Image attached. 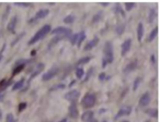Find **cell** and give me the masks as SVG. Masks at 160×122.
<instances>
[{"label": "cell", "instance_id": "obj_23", "mask_svg": "<svg viewBox=\"0 0 160 122\" xmlns=\"http://www.w3.org/2000/svg\"><path fill=\"white\" fill-rule=\"evenodd\" d=\"M83 74H85V70H83L82 68H77V69H76V76H77L78 79H81V77L83 76Z\"/></svg>", "mask_w": 160, "mask_h": 122}, {"label": "cell", "instance_id": "obj_35", "mask_svg": "<svg viewBox=\"0 0 160 122\" xmlns=\"http://www.w3.org/2000/svg\"><path fill=\"white\" fill-rule=\"evenodd\" d=\"M108 79H110V76H106V74H105L104 72H102V73H100V74H99V80H100V81L108 80Z\"/></svg>", "mask_w": 160, "mask_h": 122}, {"label": "cell", "instance_id": "obj_47", "mask_svg": "<svg viewBox=\"0 0 160 122\" xmlns=\"http://www.w3.org/2000/svg\"><path fill=\"white\" fill-rule=\"evenodd\" d=\"M122 122H130V121H127V120H126V121H125V120H124V121H122Z\"/></svg>", "mask_w": 160, "mask_h": 122}, {"label": "cell", "instance_id": "obj_8", "mask_svg": "<svg viewBox=\"0 0 160 122\" xmlns=\"http://www.w3.org/2000/svg\"><path fill=\"white\" fill-rule=\"evenodd\" d=\"M69 117L73 118V119H77L78 118V108L76 102H73V104L69 106Z\"/></svg>", "mask_w": 160, "mask_h": 122}, {"label": "cell", "instance_id": "obj_31", "mask_svg": "<svg viewBox=\"0 0 160 122\" xmlns=\"http://www.w3.org/2000/svg\"><path fill=\"white\" fill-rule=\"evenodd\" d=\"M142 82V77L138 76L137 79L135 80V82H134V84H133V90L136 91L138 88V85H139V83Z\"/></svg>", "mask_w": 160, "mask_h": 122}, {"label": "cell", "instance_id": "obj_6", "mask_svg": "<svg viewBox=\"0 0 160 122\" xmlns=\"http://www.w3.org/2000/svg\"><path fill=\"white\" fill-rule=\"evenodd\" d=\"M79 96H80V93L78 92L77 90H73V91H69L67 94H65V96H64V97H65V99L75 102L76 100L79 98Z\"/></svg>", "mask_w": 160, "mask_h": 122}, {"label": "cell", "instance_id": "obj_26", "mask_svg": "<svg viewBox=\"0 0 160 122\" xmlns=\"http://www.w3.org/2000/svg\"><path fill=\"white\" fill-rule=\"evenodd\" d=\"M86 39V34H85V32H80L79 33V38H78V42H77V44H78V46H81V43L83 42V40Z\"/></svg>", "mask_w": 160, "mask_h": 122}, {"label": "cell", "instance_id": "obj_4", "mask_svg": "<svg viewBox=\"0 0 160 122\" xmlns=\"http://www.w3.org/2000/svg\"><path fill=\"white\" fill-rule=\"evenodd\" d=\"M52 34L54 35H65V36H68L70 37V35H71V30L67 28H63V26H59V28H56L54 30H50Z\"/></svg>", "mask_w": 160, "mask_h": 122}, {"label": "cell", "instance_id": "obj_9", "mask_svg": "<svg viewBox=\"0 0 160 122\" xmlns=\"http://www.w3.org/2000/svg\"><path fill=\"white\" fill-rule=\"evenodd\" d=\"M150 102V94L149 93H145V94L140 97L139 99V106L140 107H146Z\"/></svg>", "mask_w": 160, "mask_h": 122}, {"label": "cell", "instance_id": "obj_11", "mask_svg": "<svg viewBox=\"0 0 160 122\" xmlns=\"http://www.w3.org/2000/svg\"><path fill=\"white\" fill-rule=\"evenodd\" d=\"M64 38H69L68 36H65V35H55L54 37L50 39V46H48V48H50V47H53V46L55 45V44H57L59 40H62V39H64Z\"/></svg>", "mask_w": 160, "mask_h": 122}, {"label": "cell", "instance_id": "obj_46", "mask_svg": "<svg viewBox=\"0 0 160 122\" xmlns=\"http://www.w3.org/2000/svg\"><path fill=\"white\" fill-rule=\"evenodd\" d=\"M3 97V95H1V94H0V99H1V98H2Z\"/></svg>", "mask_w": 160, "mask_h": 122}, {"label": "cell", "instance_id": "obj_14", "mask_svg": "<svg viewBox=\"0 0 160 122\" xmlns=\"http://www.w3.org/2000/svg\"><path fill=\"white\" fill-rule=\"evenodd\" d=\"M48 13H50V10H48V9H41V10H38V12H36V14H35V17H34V20L43 19V17H45Z\"/></svg>", "mask_w": 160, "mask_h": 122}, {"label": "cell", "instance_id": "obj_19", "mask_svg": "<svg viewBox=\"0 0 160 122\" xmlns=\"http://www.w3.org/2000/svg\"><path fill=\"white\" fill-rule=\"evenodd\" d=\"M24 81H25L24 79H21V80H19L17 83H15L14 85H13L12 90H13V91H18V90H20L21 87L23 86V84H24Z\"/></svg>", "mask_w": 160, "mask_h": 122}, {"label": "cell", "instance_id": "obj_42", "mask_svg": "<svg viewBox=\"0 0 160 122\" xmlns=\"http://www.w3.org/2000/svg\"><path fill=\"white\" fill-rule=\"evenodd\" d=\"M89 122H98V120H97V119H94V118H92V119H91Z\"/></svg>", "mask_w": 160, "mask_h": 122}, {"label": "cell", "instance_id": "obj_20", "mask_svg": "<svg viewBox=\"0 0 160 122\" xmlns=\"http://www.w3.org/2000/svg\"><path fill=\"white\" fill-rule=\"evenodd\" d=\"M157 34H158V28L156 26V28H154L151 32H150V35L148 36V42H151V40H153L156 36H157Z\"/></svg>", "mask_w": 160, "mask_h": 122}, {"label": "cell", "instance_id": "obj_32", "mask_svg": "<svg viewBox=\"0 0 160 122\" xmlns=\"http://www.w3.org/2000/svg\"><path fill=\"white\" fill-rule=\"evenodd\" d=\"M6 121L7 122H15V119H14V117H13L12 113H8L7 118H6Z\"/></svg>", "mask_w": 160, "mask_h": 122}, {"label": "cell", "instance_id": "obj_7", "mask_svg": "<svg viewBox=\"0 0 160 122\" xmlns=\"http://www.w3.org/2000/svg\"><path fill=\"white\" fill-rule=\"evenodd\" d=\"M130 112H132V107H130V106H125V107L121 108V109L118 110V115L115 116L114 119L116 120V119H118V118L123 117V116H128V115H130Z\"/></svg>", "mask_w": 160, "mask_h": 122}, {"label": "cell", "instance_id": "obj_33", "mask_svg": "<svg viewBox=\"0 0 160 122\" xmlns=\"http://www.w3.org/2000/svg\"><path fill=\"white\" fill-rule=\"evenodd\" d=\"M124 28H125V26H124V24H121L118 25V28H116V33H118V35H121L123 33V31H124Z\"/></svg>", "mask_w": 160, "mask_h": 122}, {"label": "cell", "instance_id": "obj_37", "mask_svg": "<svg viewBox=\"0 0 160 122\" xmlns=\"http://www.w3.org/2000/svg\"><path fill=\"white\" fill-rule=\"evenodd\" d=\"M25 107H26V102H22V104H20V106H19V111L24 110Z\"/></svg>", "mask_w": 160, "mask_h": 122}, {"label": "cell", "instance_id": "obj_17", "mask_svg": "<svg viewBox=\"0 0 160 122\" xmlns=\"http://www.w3.org/2000/svg\"><path fill=\"white\" fill-rule=\"evenodd\" d=\"M15 24H17V17H13L12 19H11V21L9 22V24H8V31L9 32H14V28H15Z\"/></svg>", "mask_w": 160, "mask_h": 122}, {"label": "cell", "instance_id": "obj_38", "mask_svg": "<svg viewBox=\"0 0 160 122\" xmlns=\"http://www.w3.org/2000/svg\"><path fill=\"white\" fill-rule=\"evenodd\" d=\"M23 35H24V33H22V34H21V35H20V36H19V37H18V38H15V40H14V42H13V43H12V46H13V45H15V43H17V42H18V40L20 39V38H21V37H23Z\"/></svg>", "mask_w": 160, "mask_h": 122}, {"label": "cell", "instance_id": "obj_3", "mask_svg": "<svg viewBox=\"0 0 160 122\" xmlns=\"http://www.w3.org/2000/svg\"><path fill=\"white\" fill-rule=\"evenodd\" d=\"M95 95L93 93H87V94L83 96L82 100H81V104H82L83 108H91L94 106L95 104Z\"/></svg>", "mask_w": 160, "mask_h": 122}, {"label": "cell", "instance_id": "obj_12", "mask_svg": "<svg viewBox=\"0 0 160 122\" xmlns=\"http://www.w3.org/2000/svg\"><path fill=\"white\" fill-rule=\"evenodd\" d=\"M98 43H99V38L94 37L92 40H90V42H88L87 44H86V46H85V48H83V49H85L86 51H88V50H91L93 47H95V46H97Z\"/></svg>", "mask_w": 160, "mask_h": 122}, {"label": "cell", "instance_id": "obj_16", "mask_svg": "<svg viewBox=\"0 0 160 122\" xmlns=\"http://www.w3.org/2000/svg\"><path fill=\"white\" fill-rule=\"evenodd\" d=\"M93 118V112L92 111H86L81 116V120L85 122H89Z\"/></svg>", "mask_w": 160, "mask_h": 122}, {"label": "cell", "instance_id": "obj_48", "mask_svg": "<svg viewBox=\"0 0 160 122\" xmlns=\"http://www.w3.org/2000/svg\"><path fill=\"white\" fill-rule=\"evenodd\" d=\"M102 122H106V120H103V121Z\"/></svg>", "mask_w": 160, "mask_h": 122}, {"label": "cell", "instance_id": "obj_39", "mask_svg": "<svg viewBox=\"0 0 160 122\" xmlns=\"http://www.w3.org/2000/svg\"><path fill=\"white\" fill-rule=\"evenodd\" d=\"M5 48H6V45H3L2 48L0 49V61H1V58H2V52H3V50H5Z\"/></svg>", "mask_w": 160, "mask_h": 122}, {"label": "cell", "instance_id": "obj_25", "mask_svg": "<svg viewBox=\"0 0 160 122\" xmlns=\"http://www.w3.org/2000/svg\"><path fill=\"white\" fill-rule=\"evenodd\" d=\"M91 60V58L90 57H83V58H81V59L79 60L77 62V65H86V63H88L89 61Z\"/></svg>", "mask_w": 160, "mask_h": 122}, {"label": "cell", "instance_id": "obj_29", "mask_svg": "<svg viewBox=\"0 0 160 122\" xmlns=\"http://www.w3.org/2000/svg\"><path fill=\"white\" fill-rule=\"evenodd\" d=\"M135 7H136V3H134V2H126V3H125V9H126V11H130L132 9H134Z\"/></svg>", "mask_w": 160, "mask_h": 122}, {"label": "cell", "instance_id": "obj_18", "mask_svg": "<svg viewBox=\"0 0 160 122\" xmlns=\"http://www.w3.org/2000/svg\"><path fill=\"white\" fill-rule=\"evenodd\" d=\"M143 35H144V25H143V23H138V26H137V37H138V40H142V38H143Z\"/></svg>", "mask_w": 160, "mask_h": 122}, {"label": "cell", "instance_id": "obj_44", "mask_svg": "<svg viewBox=\"0 0 160 122\" xmlns=\"http://www.w3.org/2000/svg\"><path fill=\"white\" fill-rule=\"evenodd\" d=\"M76 83V81H73V82H70V84H69V86H73L74 84Z\"/></svg>", "mask_w": 160, "mask_h": 122}, {"label": "cell", "instance_id": "obj_24", "mask_svg": "<svg viewBox=\"0 0 160 122\" xmlns=\"http://www.w3.org/2000/svg\"><path fill=\"white\" fill-rule=\"evenodd\" d=\"M156 15H157V11H156V9H151V10L149 11V22H153V21L155 20Z\"/></svg>", "mask_w": 160, "mask_h": 122}, {"label": "cell", "instance_id": "obj_10", "mask_svg": "<svg viewBox=\"0 0 160 122\" xmlns=\"http://www.w3.org/2000/svg\"><path fill=\"white\" fill-rule=\"evenodd\" d=\"M130 46H132V39H126L125 42L122 44V56H125L130 49Z\"/></svg>", "mask_w": 160, "mask_h": 122}, {"label": "cell", "instance_id": "obj_36", "mask_svg": "<svg viewBox=\"0 0 160 122\" xmlns=\"http://www.w3.org/2000/svg\"><path fill=\"white\" fill-rule=\"evenodd\" d=\"M92 73H93V69H92V68H91V69L89 70V72H88V74H87V76H86V79H85V80H83V82H86V81L89 80V76H90V75L92 74Z\"/></svg>", "mask_w": 160, "mask_h": 122}, {"label": "cell", "instance_id": "obj_34", "mask_svg": "<svg viewBox=\"0 0 160 122\" xmlns=\"http://www.w3.org/2000/svg\"><path fill=\"white\" fill-rule=\"evenodd\" d=\"M65 88V84H57L55 86H53V88H50V91H55V90H63Z\"/></svg>", "mask_w": 160, "mask_h": 122}, {"label": "cell", "instance_id": "obj_22", "mask_svg": "<svg viewBox=\"0 0 160 122\" xmlns=\"http://www.w3.org/2000/svg\"><path fill=\"white\" fill-rule=\"evenodd\" d=\"M146 113L150 117H154L156 118L158 116V110L157 109H147L146 110Z\"/></svg>", "mask_w": 160, "mask_h": 122}, {"label": "cell", "instance_id": "obj_2", "mask_svg": "<svg viewBox=\"0 0 160 122\" xmlns=\"http://www.w3.org/2000/svg\"><path fill=\"white\" fill-rule=\"evenodd\" d=\"M50 32V24H46V25H44V26H42L38 32L35 33L34 36L29 40V45H33V44H35V43L38 42L40 39L44 38L45 37V35H47Z\"/></svg>", "mask_w": 160, "mask_h": 122}, {"label": "cell", "instance_id": "obj_30", "mask_svg": "<svg viewBox=\"0 0 160 122\" xmlns=\"http://www.w3.org/2000/svg\"><path fill=\"white\" fill-rule=\"evenodd\" d=\"M101 17H102V11L101 12H98L97 14L93 17V19H92V23H97L98 21H100L101 20Z\"/></svg>", "mask_w": 160, "mask_h": 122}, {"label": "cell", "instance_id": "obj_27", "mask_svg": "<svg viewBox=\"0 0 160 122\" xmlns=\"http://www.w3.org/2000/svg\"><path fill=\"white\" fill-rule=\"evenodd\" d=\"M23 68H24V63H22V65H18V67H15V69H14V71L12 72V76H14V75H17L18 73H20L21 71L23 70Z\"/></svg>", "mask_w": 160, "mask_h": 122}, {"label": "cell", "instance_id": "obj_5", "mask_svg": "<svg viewBox=\"0 0 160 122\" xmlns=\"http://www.w3.org/2000/svg\"><path fill=\"white\" fill-rule=\"evenodd\" d=\"M58 68L57 67H54V68H52L50 70H48L47 72L46 73H44L43 74V76H42V80L45 82V81H48V80H50V79H53V77L55 76L56 74L58 73Z\"/></svg>", "mask_w": 160, "mask_h": 122}, {"label": "cell", "instance_id": "obj_1", "mask_svg": "<svg viewBox=\"0 0 160 122\" xmlns=\"http://www.w3.org/2000/svg\"><path fill=\"white\" fill-rule=\"evenodd\" d=\"M103 51H104V57L102 59V67L105 68L109 63L113 62V47L112 44L110 42H106L103 48Z\"/></svg>", "mask_w": 160, "mask_h": 122}, {"label": "cell", "instance_id": "obj_43", "mask_svg": "<svg viewBox=\"0 0 160 122\" xmlns=\"http://www.w3.org/2000/svg\"><path fill=\"white\" fill-rule=\"evenodd\" d=\"M59 122H67V119H66V118H64V119H62Z\"/></svg>", "mask_w": 160, "mask_h": 122}, {"label": "cell", "instance_id": "obj_15", "mask_svg": "<svg viewBox=\"0 0 160 122\" xmlns=\"http://www.w3.org/2000/svg\"><path fill=\"white\" fill-rule=\"evenodd\" d=\"M44 67H45V65H44V63H38V68H36V70H35L34 72L32 73V75H31L30 76V81H32L33 79H34L35 76H36V75H38L40 74L41 72H42L43 70H44Z\"/></svg>", "mask_w": 160, "mask_h": 122}, {"label": "cell", "instance_id": "obj_45", "mask_svg": "<svg viewBox=\"0 0 160 122\" xmlns=\"http://www.w3.org/2000/svg\"><path fill=\"white\" fill-rule=\"evenodd\" d=\"M104 111H106V109H101L100 110V112H104Z\"/></svg>", "mask_w": 160, "mask_h": 122}, {"label": "cell", "instance_id": "obj_13", "mask_svg": "<svg viewBox=\"0 0 160 122\" xmlns=\"http://www.w3.org/2000/svg\"><path fill=\"white\" fill-rule=\"evenodd\" d=\"M136 67H137V61L134 60V61H132L130 63H128V65L124 68V71H123V72L124 73H130V72H132V71H134V70L136 69Z\"/></svg>", "mask_w": 160, "mask_h": 122}, {"label": "cell", "instance_id": "obj_41", "mask_svg": "<svg viewBox=\"0 0 160 122\" xmlns=\"http://www.w3.org/2000/svg\"><path fill=\"white\" fill-rule=\"evenodd\" d=\"M150 60H151V62H153V63H155V62H156V58H155V56L151 55V57H150Z\"/></svg>", "mask_w": 160, "mask_h": 122}, {"label": "cell", "instance_id": "obj_21", "mask_svg": "<svg viewBox=\"0 0 160 122\" xmlns=\"http://www.w3.org/2000/svg\"><path fill=\"white\" fill-rule=\"evenodd\" d=\"M78 38H79V33H76V34H74V35H70V37H69L70 43H71L73 45H75V44H77Z\"/></svg>", "mask_w": 160, "mask_h": 122}, {"label": "cell", "instance_id": "obj_40", "mask_svg": "<svg viewBox=\"0 0 160 122\" xmlns=\"http://www.w3.org/2000/svg\"><path fill=\"white\" fill-rule=\"evenodd\" d=\"M18 6H22V7H29L30 3H17Z\"/></svg>", "mask_w": 160, "mask_h": 122}, {"label": "cell", "instance_id": "obj_28", "mask_svg": "<svg viewBox=\"0 0 160 122\" xmlns=\"http://www.w3.org/2000/svg\"><path fill=\"white\" fill-rule=\"evenodd\" d=\"M74 21H75V15H67V17L64 19V22L66 23V24H70V23H73Z\"/></svg>", "mask_w": 160, "mask_h": 122}]
</instances>
